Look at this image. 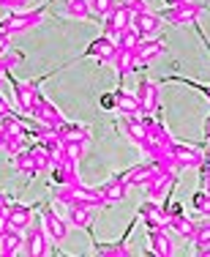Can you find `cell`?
Instances as JSON below:
<instances>
[{
	"label": "cell",
	"instance_id": "obj_27",
	"mask_svg": "<svg viewBox=\"0 0 210 257\" xmlns=\"http://www.w3.org/2000/svg\"><path fill=\"white\" fill-rule=\"evenodd\" d=\"M96 252L104 257H128L131 249H128L126 241H115V243H96Z\"/></svg>",
	"mask_w": 210,
	"mask_h": 257
},
{
	"label": "cell",
	"instance_id": "obj_32",
	"mask_svg": "<svg viewBox=\"0 0 210 257\" xmlns=\"http://www.w3.org/2000/svg\"><path fill=\"white\" fill-rule=\"evenodd\" d=\"M85 148H88V143H66L63 154H66V159H71V162H79V159L85 156Z\"/></svg>",
	"mask_w": 210,
	"mask_h": 257
},
{
	"label": "cell",
	"instance_id": "obj_3",
	"mask_svg": "<svg viewBox=\"0 0 210 257\" xmlns=\"http://www.w3.org/2000/svg\"><path fill=\"white\" fill-rule=\"evenodd\" d=\"M44 22V11H14L9 14L3 22H0V30L3 33H28V30L39 28Z\"/></svg>",
	"mask_w": 210,
	"mask_h": 257
},
{
	"label": "cell",
	"instance_id": "obj_6",
	"mask_svg": "<svg viewBox=\"0 0 210 257\" xmlns=\"http://www.w3.org/2000/svg\"><path fill=\"white\" fill-rule=\"evenodd\" d=\"M131 20H134V14L126 9V6H115L112 14L104 17V36H109V39L117 41V36L131 25Z\"/></svg>",
	"mask_w": 210,
	"mask_h": 257
},
{
	"label": "cell",
	"instance_id": "obj_30",
	"mask_svg": "<svg viewBox=\"0 0 210 257\" xmlns=\"http://www.w3.org/2000/svg\"><path fill=\"white\" fill-rule=\"evenodd\" d=\"M139 39H142V36L134 30V25H128L120 36H117V47H128V50H134V47L139 44Z\"/></svg>",
	"mask_w": 210,
	"mask_h": 257
},
{
	"label": "cell",
	"instance_id": "obj_18",
	"mask_svg": "<svg viewBox=\"0 0 210 257\" xmlns=\"http://www.w3.org/2000/svg\"><path fill=\"white\" fill-rule=\"evenodd\" d=\"M139 216H142V222H145L147 227H166V211H161V208L156 205V200H150V197L142 203Z\"/></svg>",
	"mask_w": 210,
	"mask_h": 257
},
{
	"label": "cell",
	"instance_id": "obj_14",
	"mask_svg": "<svg viewBox=\"0 0 210 257\" xmlns=\"http://www.w3.org/2000/svg\"><path fill=\"white\" fill-rule=\"evenodd\" d=\"M36 96H39V79H33V82H14V99L20 104L22 112L33 109Z\"/></svg>",
	"mask_w": 210,
	"mask_h": 257
},
{
	"label": "cell",
	"instance_id": "obj_24",
	"mask_svg": "<svg viewBox=\"0 0 210 257\" xmlns=\"http://www.w3.org/2000/svg\"><path fill=\"white\" fill-rule=\"evenodd\" d=\"M90 14L93 11L88 0H63V9H60V17H69V20H88Z\"/></svg>",
	"mask_w": 210,
	"mask_h": 257
},
{
	"label": "cell",
	"instance_id": "obj_39",
	"mask_svg": "<svg viewBox=\"0 0 210 257\" xmlns=\"http://www.w3.org/2000/svg\"><path fill=\"white\" fill-rule=\"evenodd\" d=\"M194 252L199 257H210V243H199V246H194Z\"/></svg>",
	"mask_w": 210,
	"mask_h": 257
},
{
	"label": "cell",
	"instance_id": "obj_10",
	"mask_svg": "<svg viewBox=\"0 0 210 257\" xmlns=\"http://www.w3.org/2000/svg\"><path fill=\"white\" fill-rule=\"evenodd\" d=\"M115 52H117V41L109 39V36H101V39H96L93 44L85 50V58H96L98 63H112Z\"/></svg>",
	"mask_w": 210,
	"mask_h": 257
},
{
	"label": "cell",
	"instance_id": "obj_29",
	"mask_svg": "<svg viewBox=\"0 0 210 257\" xmlns=\"http://www.w3.org/2000/svg\"><path fill=\"white\" fill-rule=\"evenodd\" d=\"M30 154H33V159H36V167H39V173L41 170H49L52 167V154H49V148L44 143L41 145H33V148H30Z\"/></svg>",
	"mask_w": 210,
	"mask_h": 257
},
{
	"label": "cell",
	"instance_id": "obj_19",
	"mask_svg": "<svg viewBox=\"0 0 210 257\" xmlns=\"http://www.w3.org/2000/svg\"><path fill=\"white\" fill-rule=\"evenodd\" d=\"M172 178H175V175H169V173H161V170H156V175H153V178L145 183V189H147V197H150V200H161L164 194L169 192V186H172Z\"/></svg>",
	"mask_w": 210,
	"mask_h": 257
},
{
	"label": "cell",
	"instance_id": "obj_8",
	"mask_svg": "<svg viewBox=\"0 0 210 257\" xmlns=\"http://www.w3.org/2000/svg\"><path fill=\"white\" fill-rule=\"evenodd\" d=\"M153 175H156V164H153V162H142V164H134V167L117 173L115 178H120L126 186H145Z\"/></svg>",
	"mask_w": 210,
	"mask_h": 257
},
{
	"label": "cell",
	"instance_id": "obj_20",
	"mask_svg": "<svg viewBox=\"0 0 210 257\" xmlns=\"http://www.w3.org/2000/svg\"><path fill=\"white\" fill-rule=\"evenodd\" d=\"M93 208H88V205H69V224L71 227H79V230H90L93 227Z\"/></svg>",
	"mask_w": 210,
	"mask_h": 257
},
{
	"label": "cell",
	"instance_id": "obj_38",
	"mask_svg": "<svg viewBox=\"0 0 210 257\" xmlns=\"http://www.w3.org/2000/svg\"><path fill=\"white\" fill-rule=\"evenodd\" d=\"M9 41H11V36L0 30V55H6V52H9Z\"/></svg>",
	"mask_w": 210,
	"mask_h": 257
},
{
	"label": "cell",
	"instance_id": "obj_37",
	"mask_svg": "<svg viewBox=\"0 0 210 257\" xmlns=\"http://www.w3.org/2000/svg\"><path fill=\"white\" fill-rule=\"evenodd\" d=\"M25 3H28V0H0V6H3V9H11V11L25 9Z\"/></svg>",
	"mask_w": 210,
	"mask_h": 257
},
{
	"label": "cell",
	"instance_id": "obj_15",
	"mask_svg": "<svg viewBox=\"0 0 210 257\" xmlns=\"http://www.w3.org/2000/svg\"><path fill=\"white\" fill-rule=\"evenodd\" d=\"M112 107L120 115H139L142 112L137 93H128V90H123V88H117L115 93H112Z\"/></svg>",
	"mask_w": 210,
	"mask_h": 257
},
{
	"label": "cell",
	"instance_id": "obj_26",
	"mask_svg": "<svg viewBox=\"0 0 210 257\" xmlns=\"http://www.w3.org/2000/svg\"><path fill=\"white\" fill-rule=\"evenodd\" d=\"M14 170H20V173H25V175H39V167H36V159H33V154L30 151H20L17 154V159H14Z\"/></svg>",
	"mask_w": 210,
	"mask_h": 257
},
{
	"label": "cell",
	"instance_id": "obj_41",
	"mask_svg": "<svg viewBox=\"0 0 210 257\" xmlns=\"http://www.w3.org/2000/svg\"><path fill=\"white\" fill-rule=\"evenodd\" d=\"M6 211H9V205H6V197H3V192H0V216H6Z\"/></svg>",
	"mask_w": 210,
	"mask_h": 257
},
{
	"label": "cell",
	"instance_id": "obj_16",
	"mask_svg": "<svg viewBox=\"0 0 210 257\" xmlns=\"http://www.w3.org/2000/svg\"><path fill=\"white\" fill-rule=\"evenodd\" d=\"M6 219H9V227L25 232L33 224V211H30V205H9V211H6Z\"/></svg>",
	"mask_w": 210,
	"mask_h": 257
},
{
	"label": "cell",
	"instance_id": "obj_7",
	"mask_svg": "<svg viewBox=\"0 0 210 257\" xmlns=\"http://www.w3.org/2000/svg\"><path fill=\"white\" fill-rule=\"evenodd\" d=\"M41 213H44V227L49 232V238L58 241V243H63L66 238H69V227H71L69 219H63L52 205H44V211H41Z\"/></svg>",
	"mask_w": 210,
	"mask_h": 257
},
{
	"label": "cell",
	"instance_id": "obj_28",
	"mask_svg": "<svg viewBox=\"0 0 210 257\" xmlns=\"http://www.w3.org/2000/svg\"><path fill=\"white\" fill-rule=\"evenodd\" d=\"M191 208H194L196 213H202V216H210V192L205 186L191 194Z\"/></svg>",
	"mask_w": 210,
	"mask_h": 257
},
{
	"label": "cell",
	"instance_id": "obj_2",
	"mask_svg": "<svg viewBox=\"0 0 210 257\" xmlns=\"http://www.w3.org/2000/svg\"><path fill=\"white\" fill-rule=\"evenodd\" d=\"M30 115H33V118L39 120V126L47 128V132H55V128L63 123V112H60L52 101H47V96L41 93V90H39V96H36V101H33Z\"/></svg>",
	"mask_w": 210,
	"mask_h": 257
},
{
	"label": "cell",
	"instance_id": "obj_9",
	"mask_svg": "<svg viewBox=\"0 0 210 257\" xmlns=\"http://www.w3.org/2000/svg\"><path fill=\"white\" fill-rule=\"evenodd\" d=\"M161 14H153V11H139V14H134V20H131V25L134 30L142 36V39H153V36L161 30Z\"/></svg>",
	"mask_w": 210,
	"mask_h": 257
},
{
	"label": "cell",
	"instance_id": "obj_31",
	"mask_svg": "<svg viewBox=\"0 0 210 257\" xmlns=\"http://www.w3.org/2000/svg\"><path fill=\"white\" fill-rule=\"evenodd\" d=\"M90 3V11L98 17H107V14H112L115 11V6H117V0H88Z\"/></svg>",
	"mask_w": 210,
	"mask_h": 257
},
{
	"label": "cell",
	"instance_id": "obj_13",
	"mask_svg": "<svg viewBox=\"0 0 210 257\" xmlns=\"http://www.w3.org/2000/svg\"><path fill=\"white\" fill-rule=\"evenodd\" d=\"M137 99H139L142 112H153V109L158 107V85L150 82L147 77H142L139 85H137Z\"/></svg>",
	"mask_w": 210,
	"mask_h": 257
},
{
	"label": "cell",
	"instance_id": "obj_23",
	"mask_svg": "<svg viewBox=\"0 0 210 257\" xmlns=\"http://www.w3.org/2000/svg\"><path fill=\"white\" fill-rule=\"evenodd\" d=\"M98 192H101L104 203H123V200H126V194H128V186L120 178H109L101 189H98Z\"/></svg>",
	"mask_w": 210,
	"mask_h": 257
},
{
	"label": "cell",
	"instance_id": "obj_42",
	"mask_svg": "<svg viewBox=\"0 0 210 257\" xmlns=\"http://www.w3.org/2000/svg\"><path fill=\"white\" fill-rule=\"evenodd\" d=\"M205 140L210 143V115H207V120H205Z\"/></svg>",
	"mask_w": 210,
	"mask_h": 257
},
{
	"label": "cell",
	"instance_id": "obj_4",
	"mask_svg": "<svg viewBox=\"0 0 210 257\" xmlns=\"http://www.w3.org/2000/svg\"><path fill=\"white\" fill-rule=\"evenodd\" d=\"M22 252L30 257H44L49 254V232L41 224H30L28 235H22Z\"/></svg>",
	"mask_w": 210,
	"mask_h": 257
},
{
	"label": "cell",
	"instance_id": "obj_33",
	"mask_svg": "<svg viewBox=\"0 0 210 257\" xmlns=\"http://www.w3.org/2000/svg\"><path fill=\"white\" fill-rule=\"evenodd\" d=\"M191 243H194V246H199V243H210V222L196 224L194 235H191Z\"/></svg>",
	"mask_w": 210,
	"mask_h": 257
},
{
	"label": "cell",
	"instance_id": "obj_34",
	"mask_svg": "<svg viewBox=\"0 0 210 257\" xmlns=\"http://www.w3.org/2000/svg\"><path fill=\"white\" fill-rule=\"evenodd\" d=\"M3 151H9L11 156H17V154H20V151H22V134H6Z\"/></svg>",
	"mask_w": 210,
	"mask_h": 257
},
{
	"label": "cell",
	"instance_id": "obj_21",
	"mask_svg": "<svg viewBox=\"0 0 210 257\" xmlns=\"http://www.w3.org/2000/svg\"><path fill=\"white\" fill-rule=\"evenodd\" d=\"M22 252V232L9 227L6 232H0V254L3 257H14Z\"/></svg>",
	"mask_w": 210,
	"mask_h": 257
},
{
	"label": "cell",
	"instance_id": "obj_43",
	"mask_svg": "<svg viewBox=\"0 0 210 257\" xmlns=\"http://www.w3.org/2000/svg\"><path fill=\"white\" fill-rule=\"evenodd\" d=\"M3 74H6V71H0V82H3Z\"/></svg>",
	"mask_w": 210,
	"mask_h": 257
},
{
	"label": "cell",
	"instance_id": "obj_17",
	"mask_svg": "<svg viewBox=\"0 0 210 257\" xmlns=\"http://www.w3.org/2000/svg\"><path fill=\"white\" fill-rule=\"evenodd\" d=\"M123 132L134 145H142L147 140V126L139 115H123Z\"/></svg>",
	"mask_w": 210,
	"mask_h": 257
},
{
	"label": "cell",
	"instance_id": "obj_5",
	"mask_svg": "<svg viewBox=\"0 0 210 257\" xmlns=\"http://www.w3.org/2000/svg\"><path fill=\"white\" fill-rule=\"evenodd\" d=\"M172 156H175L177 167L180 170H188V167H202V162H205V151L194 148V145H186V143H175L172 140Z\"/></svg>",
	"mask_w": 210,
	"mask_h": 257
},
{
	"label": "cell",
	"instance_id": "obj_11",
	"mask_svg": "<svg viewBox=\"0 0 210 257\" xmlns=\"http://www.w3.org/2000/svg\"><path fill=\"white\" fill-rule=\"evenodd\" d=\"M147 241H150V252L158 257H172L175 254V243L164 232V227H147Z\"/></svg>",
	"mask_w": 210,
	"mask_h": 257
},
{
	"label": "cell",
	"instance_id": "obj_1",
	"mask_svg": "<svg viewBox=\"0 0 210 257\" xmlns=\"http://www.w3.org/2000/svg\"><path fill=\"white\" fill-rule=\"evenodd\" d=\"M205 11V3L199 0H183L180 6H166L161 11V20L172 22V25H191L199 20V14Z\"/></svg>",
	"mask_w": 210,
	"mask_h": 257
},
{
	"label": "cell",
	"instance_id": "obj_35",
	"mask_svg": "<svg viewBox=\"0 0 210 257\" xmlns=\"http://www.w3.org/2000/svg\"><path fill=\"white\" fill-rule=\"evenodd\" d=\"M117 6H126L131 14H139V11H145V0H117Z\"/></svg>",
	"mask_w": 210,
	"mask_h": 257
},
{
	"label": "cell",
	"instance_id": "obj_36",
	"mask_svg": "<svg viewBox=\"0 0 210 257\" xmlns=\"http://www.w3.org/2000/svg\"><path fill=\"white\" fill-rule=\"evenodd\" d=\"M175 79H180V77H175ZM180 82H186V85H191L194 90H202V93L210 99V85H205V82H194V79H180Z\"/></svg>",
	"mask_w": 210,
	"mask_h": 257
},
{
	"label": "cell",
	"instance_id": "obj_40",
	"mask_svg": "<svg viewBox=\"0 0 210 257\" xmlns=\"http://www.w3.org/2000/svg\"><path fill=\"white\" fill-rule=\"evenodd\" d=\"M11 112V107H9V101L3 99V96H0V118H3V115H9Z\"/></svg>",
	"mask_w": 210,
	"mask_h": 257
},
{
	"label": "cell",
	"instance_id": "obj_12",
	"mask_svg": "<svg viewBox=\"0 0 210 257\" xmlns=\"http://www.w3.org/2000/svg\"><path fill=\"white\" fill-rule=\"evenodd\" d=\"M164 52H166V47H164V41H158V39H139V44L134 47V55H137L139 66L161 58Z\"/></svg>",
	"mask_w": 210,
	"mask_h": 257
},
{
	"label": "cell",
	"instance_id": "obj_22",
	"mask_svg": "<svg viewBox=\"0 0 210 257\" xmlns=\"http://www.w3.org/2000/svg\"><path fill=\"white\" fill-rule=\"evenodd\" d=\"M112 63H115L117 74L126 77L128 71H134V69L139 66V60H137V55H134V50H128V47H117V52H115Z\"/></svg>",
	"mask_w": 210,
	"mask_h": 257
},
{
	"label": "cell",
	"instance_id": "obj_25",
	"mask_svg": "<svg viewBox=\"0 0 210 257\" xmlns=\"http://www.w3.org/2000/svg\"><path fill=\"white\" fill-rule=\"evenodd\" d=\"M166 227H172L177 232V235H183V238H191L194 235V222L191 219H186L183 213H166Z\"/></svg>",
	"mask_w": 210,
	"mask_h": 257
}]
</instances>
